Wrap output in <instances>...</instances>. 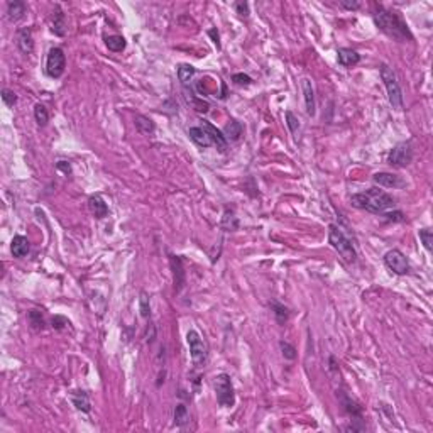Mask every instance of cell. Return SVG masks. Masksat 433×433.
Returning a JSON list of instances; mask_svg holds the SVG:
<instances>
[{"label": "cell", "mask_w": 433, "mask_h": 433, "mask_svg": "<svg viewBox=\"0 0 433 433\" xmlns=\"http://www.w3.org/2000/svg\"><path fill=\"white\" fill-rule=\"evenodd\" d=\"M351 203L352 207L359 208V210H365L369 213H376V215H382L387 210L394 208V198L391 195H387L382 190H377V188H369L367 191L362 193H355V195L351 197Z\"/></svg>", "instance_id": "6da1fadb"}, {"label": "cell", "mask_w": 433, "mask_h": 433, "mask_svg": "<svg viewBox=\"0 0 433 433\" xmlns=\"http://www.w3.org/2000/svg\"><path fill=\"white\" fill-rule=\"evenodd\" d=\"M374 22L376 26L379 27V29L387 34L393 39H396L399 42L406 41V39H412V32H409L406 22H404L401 17H399L398 14L389 12V10L379 7L374 12Z\"/></svg>", "instance_id": "7a4b0ae2"}, {"label": "cell", "mask_w": 433, "mask_h": 433, "mask_svg": "<svg viewBox=\"0 0 433 433\" xmlns=\"http://www.w3.org/2000/svg\"><path fill=\"white\" fill-rule=\"evenodd\" d=\"M329 242L332 244V247H334L335 251L347 261V263H354L355 257H357V252H355L351 239L343 234V232L340 230V227H337L334 224L329 227Z\"/></svg>", "instance_id": "3957f363"}, {"label": "cell", "mask_w": 433, "mask_h": 433, "mask_svg": "<svg viewBox=\"0 0 433 433\" xmlns=\"http://www.w3.org/2000/svg\"><path fill=\"white\" fill-rule=\"evenodd\" d=\"M381 78L384 81L386 92H387V98H389V103L394 110L401 112L403 110V93L401 88H399V83L396 78V73L393 71V68H389L387 64H381Z\"/></svg>", "instance_id": "277c9868"}, {"label": "cell", "mask_w": 433, "mask_h": 433, "mask_svg": "<svg viewBox=\"0 0 433 433\" xmlns=\"http://www.w3.org/2000/svg\"><path fill=\"white\" fill-rule=\"evenodd\" d=\"M215 387V396L216 401L222 408H232L235 404V394L234 386H232L230 376L229 374H219L213 381Z\"/></svg>", "instance_id": "5b68a950"}, {"label": "cell", "mask_w": 433, "mask_h": 433, "mask_svg": "<svg viewBox=\"0 0 433 433\" xmlns=\"http://www.w3.org/2000/svg\"><path fill=\"white\" fill-rule=\"evenodd\" d=\"M186 342H188V347H190V355H191V360L193 364L197 365V367H203L205 364H207V359H208V347L207 343L197 330H190L186 334Z\"/></svg>", "instance_id": "8992f818"}, {"label": "cell", "mask_w": 433, "mask_h": 433, "mask_svg": "<svg viewBox=\"0 0 433 433\" xmlns=\"http://www.w3.org/2000/svg\"><path fill=\"white\" fill-rule=\"evenodd\" d=\"M412 161H413V146L409 141L396 144V146L391 149L389 156H387V163L391 166H398V168H404V166H408Z\"/></svg>", "instance_id": "52a82bcc"}, {"label": "cell", "mask_w": 433, "mask_h": 433, "mask_svg": "<svg viewBox=\"0 0 433 433\" xmlns=\"http://www.w3.org/2000/svg\"><path fill=\"white\" fill-rule=\"evenodd\" d=\"M64 68H66L64 51L61 48H51L48 53V59H46L48 76H51V78H59V76L64 73Z\"/></svg>", "instance_id": "ba28073f"}, {"label": "cell", "mask_w": 433, "mask_h": 433, "mask_svg": "<svg viewBox=\"0 0 433 433\" xmlns=\"http://www.w3.org/2000/svg\"><path fill=\"white\" fill-rule=\"evenodd\" d=\"M384 264L393 271L394 274L403 276V274L409 273L408 259H406V256H404L401 251H398V249H393V251H387L384 254Z\"/></svg>", "instance_id": "9c48e42d"}, {"label": "cell", "mask_w": 433, "mask_h": 433, "mask_svg": "<svg viewBox=\"0 0 433 433\" xmlns=\"http://www.w3.org/2000/svg\"><path fill=\"white\" fill-rule=\"evenodd\" d=\"M200 127H203L205 132L208 134V137L212 139L213 146H216V149H219L220 153L227 151V139L224 136V132H220L215 125L210 124L208 120H202V125H200Z\"/></svg>", "instance_id": "30bf717a"}, {"label": "cell", "mask_w": 433, "mask_h": 433, "mask_svg": "<svg viewBox=\"0 0 433 433\" xmlns=\"http://www.w3.org/2000/svg\"><path fill=\"white\" fill-rule=\"evenodd\" d=\"M169 264L173 269V283H175V293H180L185 286V268H183V261L178 256H169Z\"/></svg>", "instance_id": "8fae6325"}, {"label": "cell", "mask_w": 433, "mask_h": 433, "mask_svg": "<svg viewBox=\"0 0 433 433\" xmlns=\"http://www.w3.org/2000/svg\"><path fill=\"white\" fill-rule=\"evenodd\" d=\"M374 181L379 186H384V188H403L404 186V181L401 180V176L393 175V173H376Z\"/></svg>", "instance_id": "7c38bea8"}, {"label": "cell", "mask_w": 433, "mask_h": 433, "mask_svg": "<svg viewBox=\"0 0 433 433\" xmlns=\"http://www.w3.org/2000/svg\"><path fill=\"white\" fill-rule=\"evenodd\" d=\"M301 88H303V95H305V107H307V114L308 115H315V90H313V85L312 81L308 78H303L301 80Z\"/></svg>", "instance_id": "4fadbf2b"}, {"label": "cell", "mask_w": 433, "mask_h": 433, "mask_svg": "<svg viewBox=\"0 0 433 433\" xmlns=\"http://www.w3.org/2000/svg\"><path fill=\"white\" fill-rule=\"evenodd\" d=\"M88 207H90V212L93 213L95 219H105L109 215L107 203H105V200L100 195H92L88 198Z\"/></svg>", "instance_id": "5bb4252c"}, {"label": "cell", "mask_w": 433, "mask_h": 433, "mask_svg": "<svg viewBox=\"0 0 433 433\" xmlns=\"http://www.w3.org/2000/svg\"><path fill=\"white\" fill-rule=\"evenodd\" d=\"M337 58H338V64L345 66V68H352L360 61V56L357 51H354L351 48H342L337 51Z\"/></svg>", "instance_id": "9a60e30c"}, {"label": "cell", "mask_w": 433, "mask_h": 433, "mask_svg": "<svg viewBox=\"0 0 433 433\" xmlns=\"http://www.w3.org/2000/svg\"><path fill=\"white\" fill-rule=\"evenodd\" d=\"M17 48L22 54H31L34 51V41H32L31 29H20L17 32Z\"/></svg>", "instance_id": "2e32d148"}, {"label": "cell", "mask_w": 433, "mask_h": 433, "mask_svg": "<svg viewBox=\"0 0 433 433\" xmlns=\"http://www.w3.org/2000/svg\"><path fill=\"white\" fill-rule=\"evenodd\" d=\"M10 249H12V254H14V257H26L27 254H29L31 251V244L29 241H27V237L24 235H15L12 239V246H10Z\"/></svg>", "instance_id": "e0dca14e"}, {"label": "cell", "mask_w": 433, "mask_h": 433, "mask_svg": "<svg viewBox=\"0 0 433 433\" xmlns=\"http://www.w3.org/2000/svg\"><path fill=\"white\" fill-rule=\"evenodd\" d=\"M51 31H53L56 36H59V37L66 34V19H64V14H63V10H61L59 5H56V7H54Z\"/></svg>", "instance_id": "ac0fdd59"}, {"label": "cell", "mask_w": 433, "mask_h": 433, "mask_svg": "<svg viewBox=\"0 0 433 433\" xmlns=\"http://www.w3.org/2000/svg\"><path fill=\"white\" fill-rule=\"evenodd\" d=\"M188 136L191 137V141L198 144L200 147H210V146H213V142H212V139L208 137V134L205 132L203 127H191L190 131H188Z\"/></svg>", "instance_id": "d6986e66"}, {"label": "cell", "mask_w": 433, "mask_h": 433, "mask_svg": "<svg viewBox=\"0 0 433 433\" xmlns=\"http://www.w3.org/2000/svg\"><path fill=\"white\" fill-rule=\"evenodd\" d=\"M71 401H73L75 408L78 409V412L83 413H90V399H88V394L86 391H73L71 393Z\"/></svg>", "instance_id": "ffe728a7"}, {"label": "cell", "mask_w": 433, "mask_h": 433, "mask_svg": "<svg viewBox=\"0 0 433 433\" xmlns=\"http://www.w3.org/2000/svg\"><path fill=\"white\" fill-rule=\"evenodd\" d=\"M24 14H26V4L24 2L14 0V2L7 4V17H9V20L17 22L19 19L24 17Z\"/></svg>", "instance_id": "44dd1931"}, {"label": "cell", "mask_w": 433, "mask_h": 433, "mask_svg": "<svg viewBox=\"0 0 433 433\" xmlns=\"http://www.w3.org/2000/svg\"><path fill=\"white\" fill-rule=\"evenodd\" d=\"M224 136L227 141H239V137L242 136V124L237 120H229L224 129Z\"/></svg>", "instance_id": "7402d4cb"}, {"label": "cell", "mask_w": 433, "mask_h": 433, "mask_svg": "<svg viewBox=\"0 0 433 433\" xmlns=\"http://www.w3.org/2000/svg\"><path fill=\"white\" fill-rule=\"evenodd\" d=\"M136 127L137 131L141 132V134H153L154 131H156V125H154V122L146 117V115H136Z\"/></svg>", "instance_id": "603a6c76"}, {"label": "cell", "mask_w": 433, "mask_h": 433, "mask_svg": "<svg viewBox=\"0 0 433 433\" xmlns=\"http://www.w3.org/2000/svg\"><path fill=\"white\" fill-rule=\"evenodd\" d=\"M342 404H343V408H345V412L351 415L352 418H357V420L362 418V408H360L354 399L345 396V394H342Z\"/></svg>", "instance_id": "cb8c5ba5"}, {"label": "cell", "mask_w": 433, "mask_h": 433, "mask_svg": "<svg viewBox=\"0 0 433 433\" xmlns=\"http://www.w3.org/2000/svg\"><path fill=\"white\" fill-rule=\"evenodd\" d=\"M271 308H273V313H274V318L276 321L279 325H285L288 318H290V310H288L285 305H281V303H277V301H273L271 303Z\"/></svg>", "instance_id": "d4e9b609"}, {"label": "cell", "mask_w": 433, "mask_h": 433, "mask_svg": "<svg viewBox=\"0 0 433 433\" xmlns=\"http://www.w3.org/2000/svg\"><path fill=\"white\" fill-rule=\"evenodd\" d=\"M105 44H107V48L114 53L124 51L125 46H127V42L122 36H109L107 39H105Z\"/></svg>", "instance_id": "484cf974"}, {"label": "cell", "mask_w": 433, "mask_h": 433, "mask_svg": "<svg viewBox=\"0 0 433 433\" xmlns=\"http://www.w3.org/2000/svg\"><path fill=\"white\" fill-rule=\"evenodd\" d=\"M193 75H195V68L191 64H180V68H178V78H180L181 85H188L190 80L193 78Z\"/></svg>", "instance_id": "4316f807"}, {"label": "cell", "mask_w": 433, "mask_h": 433, "mask_svg": "<svg viewBox=\"0 0 433 433\" xmlns=\"http://www.w3.org/2000/svg\"><path fill=\"white\" fill-rule=\"evenodd\" d=\"M190 421V415H188V409L185 404H178L175 409V423L178 426H183Z\"/></svg>", "instance_id": "83f0119b"}, {"label": "cell", "mask_w": 433, "mask_h": 433, "mask_svg": "<svg viewBox=\"0 0 433 433\" xmlns=\"http://www.w3.org/2000/svg\"><path fill=\"white\" fill-rule=\"evenodd\" d=\"M34 119L36 122L39 124L41 127H44L48 124V120H49V114H48V109L44 107L42 103H36L34 105Z\"/></svg>", "instance_id": "f1b7e54d"}, {"label": "cell", "mask_w": 433, "mask_h": 433, "mask_svg": "<svg viewBox=\"0 0 433 433\" xmlns=\"http://www.w3.org/2000/svg\"><path fill=\"white\" fill-rule=\"evenodd\" d=\"M139 310H141V316L142 318H149L151 316V303H149V296L147 293H141V298H139Z\"/></svg>", "instance_id": "f546056e"}, {"label": "cell", "mask_w": 433, "mask_h": 433, "mask_svg": "<svg viewBox=\"0 0 433 433\" xmlns=\"http://www.w3.org/2000/svg\"><path fill=\"white\" fill-rule=\"evenodd\" d=\"M418 235H420V241L423 242L426 251H431L433 249V232L430 229H421Z\"/></svg>", "instance_id": "4dcf8cb0"}, {"label": "cell", "mask_w": 433, "mask_h": 433, "mask_svg": "<svg viewBox=\"0 0 433 433\" xmlns=\"http://www.w3.org/2000/svg\"><path fill=\"white\" fill-rule=\"evenodd\" d=\"M285 117H286V125H288V129H290V132L291 134H296V131L299 129L298 117L291 112V110H288V112L285 114Z\"/></svg>", "instance_id": "1f68e13d"}, {"label": "cell", "mask_w": 433, "mask_h": 433, "mask_svg": "<svg viewBox=\"0 0 433 433\" xmlns=\"http://www.w3.org/2000/svg\"><path fill=\"white\" fill-rule=\"evenodd\" d=\"M279 347H281V352H283V357L288 359V360H295L296 359V349L291 345V343L288 342H279Z\"/></svg>", "instance_id": "d6a6232c"}, {"label": "cell", "mask_w": 433, "mask_h": 433, "mask_svg": "<svg viewBox=\"0 0 433 433\" xmlns=\"http://www.w3.org/2000/svg\"><path fill=\"white\" fill-rule=\"evenodd\" d=\"M29 321L32 323L34 329H42V327H44V320H42V316H41L39 312H37V310H31V312H29Z\"/></svg>", "instance_id": "836d02e7"}, {"label": "cell", "mask_w": 433, "mask_h": 433, "mask_svg": "<svg viewBox=\"0 0 433 433\" xmlns=\"http://www.w3.org/2000/svg\"><path fill=\"white\" fill-rule=\"evenodd\" d=\"M2 100H4V103L7 105V107H14V103L17 102V97H15V93L12 90H9V88H4V90H2Z\"/></svg>", "instance_id": "e575fe53"}, {"label": "cell", "mask_w": 433, "mask_h": 433, "mask_svg": "<svg viewBox=\"0 0 433 433\" xmlns=\"http://www.w3.org/2000/svg\"><path fill=\"white\" fill-rule=\"evenodd\" d=\"M232 81L237 83V85H251L252 78L249 75H244V73H235L232 76Z\"/></svg>", "instance_id": "d590c367"}, {"label": "cell", "mask_w": 433, "mask_h": 433, "mask_svg": "<svg viewBox=\"0 0 433 433\" xmlns=\"http://www.w3.org/2000/svg\"><path fill=\"white\" fill-rule=\"evenodd\" d=\"M382 215H384L387 220H393V222H403L404 220V215H403V212H399V210H396V212H384Z\"/></svg>", "instance_id": "8d00e7d4"}, {"label": "cell", "mask_w": 433, "mask_h": 433, "mask_svg": "<svg viewBox=\"0 0 433 433\" xmlns=\"http://www.w3.org/2000/svg\"><path fill=\"white\" fill-rule=\"evenodd\" d=\"M340 5L343 9H347V10H357L360 9V2H357V0H340Z\"/></svg>", "instance_id": "74e56055"}, {"label": "cell", "mask_w": 433, "mask_h": 433, "mask_svg": "<svg viewBox=\"0 0 433 433\" xmlns=\"http://www.w3.org/2000/svg\"><path fill=\"white\" fill-rule=\"evenodd\" d=\"M235 9H237V14H241L242 17H247V15H249V4H246V2H237V4H235Z\"/></svg>", "instance_id": "f35d334b"}, {"label": "cell", "mask_w": 433, "mask_h": 433, "mask_svg": "<svg viewBox=\"0 0 433 433\" xmlns=\"http://www.w3.org/2000/svg\"><path fill=\"white\" fill-rule=\"evenodd\" d=\"M208 34L212 36V39H213V42H215V46L220 49V36H219V32H216L215 29H210V31H208Z\"/></svg>", "instance_id": "ab89813d"}, {"label": "cell", "mask_w": 433, "mask_h": 433, "mask_svg": "<svg viewBox=\"0 0 433 433\" xmlns=\"http://www.w3.org/2000/svg\"><path fill=\"white\" fill-rule=\"evenodd\" d=\"M56 168L61 169V171H64V175H70V173H71L70 164H66V161H59V163L56 164Z\"/></svg>", "instance_id": "60d3db41"}]
</instances>
